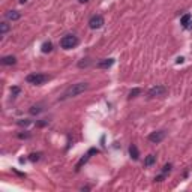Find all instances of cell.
<instances>
[{"instance_id": "1", "label": "cell", "mask_w": 192, "mask_h": 192, "mask_svg": "<svg viewBox=\"0 0 192 192\" xmlns=\"http://www.w3.org/2000/svg\"><path fill=\"white\" fill-rule=\"evenodd\" d=\"M89 89V84L87 83H77V84H72L69 86L62 95V99H68V98H74V96H78L84 93L86 90Z\"/></svg>"}, {"instance_id": "2", "label": "cell", "mask_w": 192, "mask_h": 192, "mask_svg": "<svg viewBox=\"0 0 192 192\" xmlns=\"http://www.w3.org/2000/svg\"><path fill=\"white\" fill-rule=\"evenodd\" d=\"M78 38L74 36V35H66L60 39V47L65 48V50H71V48H75L78 45Z\"/></svg>"}, {"instance_id": "3", "label": "cell", "mask_w": 192, "mask_h": 192, "mask_svg": "<svg viewBox=\"0 0 192 192\" xmlns=\"http://www.w3.org/2000/svg\"><path fill=\"white\" fill-rule=\"evenodd\" d=\"M48 80H50V77L45 74H30V75H27L26 81L30 84H35V86H41L45 81H48Z\"/></svg>"}, {"instance_id": "4", "label": "cell", "mask_w": 192, "mask_h": 192, "mask_svg": "<svg viewBox=\"0 0 192 192\" xmlns=\"http://www.w3.org/2000/svg\"><path fill=\"white\" fill-rule=\"evenodd\" d=\"M167 93V87L165 86H155L147 92L149 98H161V96H165Z\"/></svg>"}, {"instance_id": "5", "label": "cell", "mask_w": 192, "mask_h": 192, "mask_svg": "<svg viewBox=\"0 0 192 192\" xmlns=\"http://www.w3.org/2000/svg\"><path fill=\"white\" fill-rule=\"evenodd\" d=\"M165 137H167V132H165V131H156V132H152V134L149 135V141L153 143V144H158V143L164 141Z\"/></svg>"}, {"instance_id": "6", "label": "cell", "mask_w": 192, "mask_h": 192, "mask_svg": "<svg viewBox=\"0 0 192 192\" xmlns=\"http://www.w3.org/2000/svg\"><path fill=\"white\" fill-rule=\"evenodd\" d=\"M89 26L90 29H101L104 26V17L102 15H93L89 20Z\"/></svg>"}, {"instance_id": "7", "label": "cell", "mask_w": 192, "mask_h": 192, "mask_svg": "<svg viewBox=\"0 0 192 192\" xmlns=\"http://www.w3.org/2000/svg\"><path fill=\"white\" fill-rule=\"evenodd\" d=\"M114 65V59H102V60H99L98 62V65H96V66H98L99 69H108L110 66H113Z\"/></svg>"}, {"instance_id": "8", "label": "cell", "mask_w": 192, "mask_h": 192, "mask_svg": "<svg viewBox=\"0 0 192 192\" xmlns=\"http://www.w3.org/2000/svg\"><path fill=\"white\" fill-rule=\"evenodd\" d=\"M6 18L8 20H12V21H17L21 18V14L18 11H8L6 12Z\"/></svg>"}, {"instance_id": "9", "label": "cell", "mask_w": 192, "mask_h": 192, "mask_svg": "<svg viewBox=\"0 0 192 192\" xmlns=\"http://www.w3.org/2000/svg\"><path fill=\"white\" fill-rule=\"evenodd\" d=\"M129 155H131L132 159H135V161L140 158V152H138V149H137L135 144H131V147H129Z\"/></svg>"}, {"instance_id": "10", "label": "cell", "mask_w": 192, "mask_h": 192, "mask_svg": "<svg viewBox=\"0 0 192 192\" xmlns=\"http://www.w3.org/2000/svg\"><path fill=\"white\" fill-rule=\"evenodd\" d=\"M2 63H3V65H6V66H9V65H15V63H17V59H15L14 56H6V57L2 59Z\"/></svg>"}, {"instance_id": "11", "label": "cell", "mask_w": 192, "mask_h": 192, "mask_svg": "<svg viewBox=\"0 0 192 192\" xmlns=\"http://www.w3.org/2000/svg\"><path fill=\"white\" fill-rule=\"evenodd\" d=\"M156 162V156L155 155H149L146 159H144V165L146 167H150V165H153Z\"/></svg>"}, {"instance_id": "12", "label": "cell", "mask_w": 192, "mask_h": 192, "mask_svg": "<svg viewBox=\"0 0 192 192\" xmlns=\"http://www.w3.org/2000/svg\"><path fill=\"white\" fill-rule=\"evenodd\" d=\"M90 155H92V153L89 152V153H87V155H86L84 158H81V161H80V162L77 164V167H75V170H77V171H78L80 168H81V165H83V164H86V162L89 161V158H90Z\"/></svg>"}, {"instance_id": "13", "label": "cell", "mask_w": 192, "mask_h": 192, "mask_svg": "<svg viewBox=\"0 0 192 192\" xmlns=\"http://www.w3.org/2000/svg\"><path fill=\"white\" fill-rule=\"evenodd\" d=\"M53 50V44L51 42H44L42 44V53H50Z\"/></svg>"}, {"instance_id": "14", "label": "cell", "mask_w": 192, "mask_h": 192, "mask_svg": "<svg viewBox=\"0 0 192 192\" xmlns=\"http://www.w3.org/2000/svg\"><path fill=\"white\" fill-rule=\"evenodd\" d=\"M9 29H11V26H9L8 23H0V33H2V35L8 33Z\"/></svg>"}, {"instance_id": "15", "label": "cell", "mask_w": 192, "mask_h": 192, "mask_svg": "<svg viewBox=\"0 0 192 192\" xmlns=\"http://www.w3.org/2000/svg\"><path fill=\"white\" fill-rule=\"evenodd\" d=\"M189 21H191V15H189V14L183 15V17H182V20H180V23H182V26H183V27H188Z\"/></svg>"}, {"instance_id": "16", "label": "cell", "mask_w": 192, "mask_h": 192, "mask_svg": "<svg viewBox=\"0 0 192 192\" xmlns=\"http://www.w3.org/2000/svg\"><path fill=\"white\" fill-rule=\"evenodd\" d=\"M41 156H42V153H32L30 156H29V159H30V161L32 162H36V161H39V159H41Z\"/></svg>"}, {"instance_id": "17", "label": "cell", "mask_w": 192, "mask_h": 192, "mask_svg": "<svg viewBox=\"0 0 192 192\" xmlns=\"http://www.w3.org/2000/svg\"><path fill=\"white\" fill-rule=\"evenodd\" d=\"M141 93V89H132L131 92H129V98L132 99V98H137V96Z\"/></svg>"}, {"instance_id": "18", "label": "cell", "mask_w": 192, "mask_h": 192, "mask_svg": "<svg viewBox=\"0 0 192 192\" xmlns=\"http://www.w3.org/2000/svg\"><path fill=\"white\" fill-rule=\"evenodd\" d=\"M89 65H90V60L89 59H83L81 62L78 63V68H87Z\"/></svg>"}, {"instance_id": "19", "label": "cell", "mask_w": 192, "mask_h": 192, "mask_svg": "<svg viewBox=\"0 0 192 192\" xmlns=\"http://www.w3.org/2000/svg\"><path fill=\"white\" fill-rule=\"evenodd\" d=\"M41 111H42V108H41L39 105H35V107H32V108H30V114H33V116H35V114L41 113Z\"/></svg>"}, {"instance_id": "20", "label": "cell", "mask_w": 192, "mask_h": 192, "mask_svg": "<svg viewBox=\"0 0 192 192\" xmlns=\"http://www.w3.org/2000/svg\"><path fill=\"white\" fill-rule=\"evenodd\" d=\"M11 92H12V96H17V95H20L21 89H20V87H12V89H11Z\"/></svg>"}, {"instance_id": "21", "label": "cell", "mask_w": 192, "mask_h": 192, "mask_svg": "<svg viewBox=\"0 0 192 192\" xmlns=\"http://www.w3.org/2000/svg\"><path fill=\"white\" fill-rule=\"evenodd\" d=\"M171 171V164H167L164 168H162V174H167V173H170Z\"/></svg>"}, {"instance_id": "22", "label": "cell", "mask_w": 192, "mask_h": 192, "mask_svg": "<svg viewBox=\"0 0 192 192\" xmlns=\"http://www.w3.org/2000/svg\"><path fill=\"white\" fill-rule=\"evenodd\" d=\"M29 123H30L29 120H18V125H21V126H23V125H24V126H27Z\"/></svg>"}, {"instance_id": "23", "label": "cell", "mask_w": 192, "mask_h": 192, "mask_svg": "<svg viewBox=\"0 0 192 192\" xmlns=\"http://www.w3.org/2000/svg\"><path fill=\"white\" fill-rule=\"evenodd\" d=\"M30 134H18V138H29Z\"/></svg>"}, {"instance_id": "24", "label": "cell", "mask_w": 192, "mask_h": 192, "mask_svg": "<svg viewBox=\"0 0 192 192\" xmlns=\"http://www.w3.org/2000/svg\"><path fill=\"white\" fill-rule=\"evenodd\" d=\"M164 176H165V174H162V176H158V177H156L155 180H156V182H162V180H164Z\"/></svg>"}, {"instance_id": "25", "label": "cell", "mask_w": 192, "mask_h": 192, "mask_svg": "<svg viewBox=\"0 0 192 192\" xmlns=\"http://www.w3.org/2000/svg\"><path fill=\"white\" fill-rule=\"evenodd\" d=\"M78 2H80V3H87L89 0H78Z\"/></svg>"}, {"instance_id": "26", "label": "cell", "mask_w": 192, "mask_h": 192, "mask_svg": "<svg viewBox=\"0 0 192 192\" xmlns=\"http://www.w3.org/2000/svg\"><path fill=\"white\" fill-rule=\"evenodd\" d=\"M20 2H21V3H26V2H27V0H20Z\"/></svg>"}]
</instances>
